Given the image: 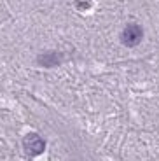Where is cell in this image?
<instances>
[{"instance_id": "1", "label": "cell", "mask_w": 159, "mask_h": 161, "mask_svg": "<svg viewBox=\"0 0 159 161\" xmlns=\"http://www.w3.org/2000/svg\"><path fill=\"white\" fill-rule=\"evenodd\" d=\"M44 147H46L44 140H42L37 133H30V135L25 137V149H26V153L30 154V156H39V154L44 151Z\"/></svg>"}, {"instance_id": "2", "label": "cell", "mask_w": 159, "mask_h": 161, "mask_svg": "<svg viewBox=\"0 0 159 161\" xmlns=\"http://www.w3.org/2000/svg\"><path fill=\"white\" fill-rule=\"evenodd\" d=\"M142 37H143V32L138 25H129L123 32V42L128 47H133V46H136L142 40Z\"/></svg>"}]
</instances>
